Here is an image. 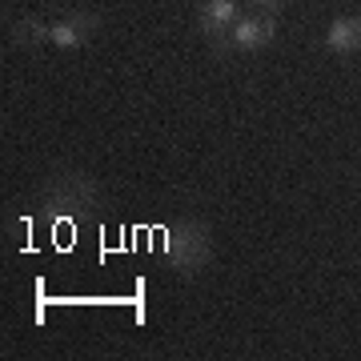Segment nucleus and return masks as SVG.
<instances>
[{"instance_id": "f257e3e1", "label": "nucleus", "mask_w": 361, "mask_h": 361, "mask_svg": "<svg viewBox=\"0 0 361 361\" xmlns=\"http://www.w3.org/2000/svg\"><path fill=\"white\" fill-rule=\"evenodd\" d=\"M104 213V197H101V185L80 173V169H56L44 185H40V205H37V217L40 225L49 229H89L97 225Z\"/></svg>"}, {"instance_id": "f03ea898", "label": "nucleus", "mask_w": 361, "mask_h": 361, "mask_svg": "<svg viewBox=\"0 0 361 361\" xmlns=\"http://www.w3.org/2000/svg\"><path fill=\"white\" fill-rule=\"evenodd\" d=\"M161 257L177 277H197L213 261V229L205 217H177L161 229Z\"/></svg>"}, {"instance_id": "7ed1b4c3", "label": "nucleus", "mask_w": 361, "mask_h": 361, "mask_svg": "<svg viewBox=\"0 0 361 361\" xmlns=\"http://www.w3.org/2000/svg\"><path fill=\"white\" fill-rule=\"evenodd\" d=\"M273 40H277V13H261V8H253V13H241L237 16V25L229 28V37H225V44H221V56H229V52H237V56H253V52L269 49Z\"/></svg>"}, {"instance_id": "20e7f679", "label": "nucleus", "mask_w": 361, "mask_h": 361, "mask_svg": "<svg viewBox=\"0 0 361 361\" xmlns=\"http://www.w3.org/2000/svg\"><path fill=\"white\" fill-rule=\"evenodd\" d=\"M104 25V16L101 13H92V8H73V13L65 16H56L49 25V44L52 49H80V44H89L97 32H101Z\"/></svg>"}, {"instance_id": "39448f33", "label": "nucleus", "mask_w": 361, "mask_h": 361, "mask_svg": "<svg viewBox=\"0 0 361 361\" xmlns=\"http://www.w3.org/2000/svg\"><path fill=\"white\" fill-rule=\"evenodd\" d=\"M241 4L245 0H197V28H201V37L221 49L225 37H229V28L237 25V16H241Z\"/></svg>"}, {"instance_id": "423d86ee", "label": "nucleus", "mask_w": 361, "mask_h": 361, "mask_svg": "<svg viewBox=\"0 0 361 361\" xmlns=\"http://www.w3.org/2000/svg\"><path fill=\"white\" fill-rule=\"evenodd\" d=\"M325 52L329 56L361 52V16H334L329 28H325Z\"/></svg>"}, {"instance_id": "0eeeda50", "label": "nucleus", "mask_w": 361, "mask_h": 361, "mask_svg": "<svg viewBox=\"0 0 361 361\" xmlns=\"http://www.w3.org/2000/svg\"><path fill=\"white\" fill-rule=\"evenodd\" d=\"M49 25L52 20H40V16H16L13 28H8V37L20 49H40V44H49Z\"/></svg>"}, {"instance_id": "6e6552de", "label": "nucleus", "mask_w": 361, "mask_h": 361, "mask_svg": "<svg viewBox=\"0 0 361 361\" xmlns=\"http://www.w3.org/2000/svg\"><path fill=\"white\" fill-rule=\"evenodd\" d=\"M245 4L261 8V13H281V8H285V0H245Z\"/></svg>"}]
</instances>
